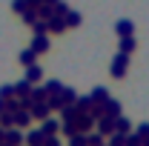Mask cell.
<instances>
[{
    "instance_id": "obj_12",
    "label": "cell",
    "mask_w": 149,
    "mask_h": 146,
    "mask_svg": "<svg viewBox=\"0 0 149 146\" xmlns=\"http://www.w3.org/2000/svg\"><path fill=\"white\" fill-rule=\"evenodd\" d=\"M26 80L32 83V80H40V69L37 66H29V74H26Z\"/></svg>"
},
{
    "instance_id": "obj_7",
    "label": "cell",
    "mask_w": 149,
    "mask_h": 146,
    "mask_svg": "<svg viewBox=\"0 0 149 146\" xmlns=\"http://www.w3.org/2000/svg\"><path fill=\"white\" fill-rule=\"evenodd\" d=\"M43 140H46L43 132H32V135H29V146H43Z\"/></svg>"
},
{
    "instance_id": "obj_3",
    "label": "cell",
    "mask_w": 149,
    "mask_h": 146,
    "mask_svg": "<svg viewBox=\"0 0 149 146\" xmlns=\"http://www.w3.org/2000/svg\"><path fill=\"white\" fill-rule=\"evenodd\" d=\"M3 143H6V146H20V132L9 129V132L3 135Z\"/></svg>"
},
{
    "instance_id": "obj_9",
    "label": "cell",
    "mask_w": 149,
    "mask_h": 146,
    "mask_svg": "<svg viewBox=\"0 0 149 146\" xmlns=\"http://www.w3.org/2000/svg\"><path fill=\"white\" fill-rule=\"evenodd\" d=\"M92 100H95V103H106V100H109V97H106V89H95L92 92Z\"/></svg>"
},
{
    "instance_id": "obj_2",
    "label": "cell",
    "mask_w": 149,
    "mask_h": 146,
    "mask_svg": "<svg viewBox=\"0 0 149 146\" xmlns=\"http://www.w3.org/2000/svg\"><path fill=\"white\" fill-rule=\"evenodd\" d=\"M123 72H126V55H118V57H115V63H112V74L120 77Z\"/></svg>"
},
{
    "instance_id": "obj_16",
    "label": "cell",
    "mask_w": 149,
    "mask_h": 146,
    "mask_svg": "<svg viewBox=\"0 0 149 146\" xmlns=\"http://www.w3.org/2000/svg\"><path fill=\"white\" fill-rule=\"evenodd\" d=\"M12 95H15V86H3L0 89V97H12Z\"/></svg>"
},
{
    "instance_id": "obj_18",
    "label": "cell",
    "mask_w": 149,
    "mask_h": 146,
    "mask_svg": "<svg viewBox=\"0 0 149 146\" xmlns=\"http://www.w3.org/2000/svg\"><path fill=\"white\" fill-rule=\"evenodd\" d=\"M138 135H141V138H149V123H143V126L138 129Z\"/></svg>"
},
{
    "instance_id": "obj_6",
    "label": "cell",
    "mask_w": 149,
    "mask_h": 146,
    "mask_svg": "<svg viewBox=\"0 0 149 146\" xmlns=\"http://www.w3.org/2000/svg\"><path fill=\"white\" fill-rule=\"evenodd\" d=\"M57 129H60V126H57L55 120H46V123H43V129H40V132H43V135H46V138H52V135H55Z\"/></svg>"
},
{
    "instance_id": "obj_17",
    "label": "cell",
    "mask_w": 149,
    "mask_h": 146,
    "mask_svg": "<svg viewBox=\"0 0 149 146\" xmlns=\"http://www.w3.org/2000/svg\"><path fill=\"white\" fill-rule=\"evenodd\" d=\"M46 92H52V95H55V92H60V83H57V80H52V83L46 86Z\"/></svg>"
},
{
    "instance_id": "obj_11",
    "label": "cell",
    "mask_w": 149,
    "mask_h": 146,
    "mask_svg": "<svg viewBox=\"0 0 149 146\" xmlns=\"http://www.w3.org/2000/svg\"><path fill=\"white\" fill-rule=\"evenodd\" d=\"M115 132H129V120H123V117H118V123H115Z\"/></svg>"
},
{
    "instance_id": "obj_8",
    "label": "cell",
    "mask_w": 149,
    "mask_h": 146,
    "mask_svg": "<svg viewBox=\"0 0 149 146\" xmlns=\"http://www.w3.org/2000/svg\"><path fill=\"white\" fill-rule=\"evenodd\" d=\"M118 32H120L123 37H129L132 35V23H129V20H120V23H118Z\"/></svg>"
},
{
    "instance_id": "obj_13",
    "label": "cell",
    "mask_w": 149,
    "mask_h": 146,
    "mask_svg": "<svg viewBox=\"0 0 149 146\" xmlns=\"http://www.w3.org/2000/svg\"><path fill=\"white\" fill-rule=\"evenodd\" d=\"M126 146H143L141 135H126Z\"/></svg>"
},
{
    "instance_id": "obj_4",
    "label": "cell",
    "mask_w": 149,
    "mask_h": 146,
    "mask_svg": "<svg viewBox=\"0 0 149 146\" xmlns=\"http://www.w3.org/2000/svg\"><path fill=\"white\" fill-rule=\"evenodd\" d=\"M35 49H26V52H23V55H20V63H23V66H35Z\"/></svg>"
},
{
    "instance_id": "obj_15",
    "label": "cell",
    "mask_w": 149,
    "mask_h": 146,
    "mask_svg": "<svg viewBox=\"0 0 149 146\" xmlns=\"http://www.w3.org/2000/svg\"><path fill=\"white\" fill-rule=\"evenodd\" d=\"M86 140H89V146H103L100 143V135H86Z\"/></svg>"
},
{
    "instance_id": "obj_10",
    "label": "cell",
    "mask_w": 149,
    "mask_h": 146,
    "mask_svg": "<svg viewBox=\"0 0 149 146\" xmlns=\"http://www.w3.org/2000/svg\"><path fill=\"white\" fill-rule=\"evenodd\" d=\"M72 146H89V140H86V132H83V135H72Z\"/></svg>"
},
{
    "instance_id": "obj_1",
    "label": "cell",
    "mask_w": 149,
    "mask_h": 146,
    "mask_svg": "<svg viewBox=\"0 0 149 146\" xmlns=\"http://www.w3.org/2000/svg\"><path fill=\"white\" fill-rule=\"evenodd\" d=\"M115 123H118V117L103 115V117H100V123H97V126H100V135H112V132H115Z\"/></svg>"
},
{
    "instance_id": "obj_5",
    "label": "cell",
    "mask_w": 149,
    "mask_h": 146,
    "mask_svg": "<svg viewBox=\"0 0 149 146\" xmlns=\"http://www.w3.org/2000/svg\"><path fill=\"white\" fill-rule=\"evenodd\" d=\"M32 49H35V52H46V49H49V40L37 35V37H35V43H32Z\"/></svg>"
},
{
    "instance_id": "obj_14",
    "label": "cell",
    "mask_w": 149,
    "mask_h": 146,
    "mask_svg": "<svg viewBox=\"0 0 149 146\" xmlns=\"http://www.w3.org/2000/svg\"><path fill=\"white\" fill-rule=\"evenodd\" d=\"M120 49H123V55H126V52H132V49H135V40H132V37H123Z\"/></svg>"
}]
</instances>
